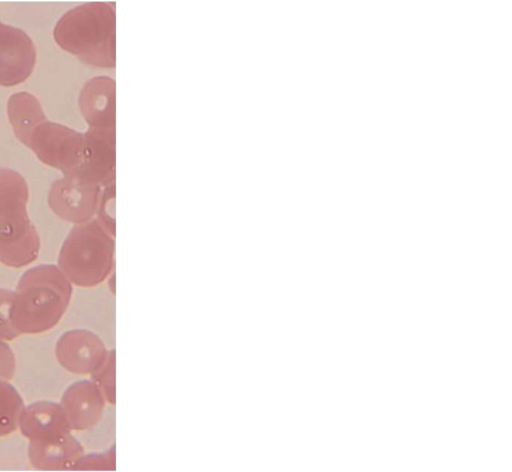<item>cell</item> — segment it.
I'll list each match as a JSON object with an SVG mask.
<instances>
[{
    "instance_id": "6da1fadb",
    "label": "cell",
    "mask_w": 512,
    "mask_h": 472,
    "mask_svg": "<svg viewBox=\"0 0 512 472\" xmlns=\"http://www.w3.org/2000/svg\"><path fill=\"white\" fill-rule=\"evenodd\" d=\"M56 44L80 61L114 67V12L104 3H86L66 12L53 30Z\"/></svg>"
},
{
    "instance_id": "7a4b0ae2",
    "label": "cell",
    "mask_w": 512,
    "mask_h": 472,
    "mask_svg": "<svg viewBox=\"0 0 512 472\" xmlns=\"http://www.w3.org/2000/svg\"><path fill=\"white\" fill-rule=\"evenodd\" d=\"M36 59V47L28 34L0 22V86L13 87L26 81Z\"/></svg>"
},
{
    "instance_id": "3957f363",
    "label": "cell",
    "mask_w": 512,
    "mask_h": 472,
    "mask_svg": "<svg viewBox=\"0 0 512 472\" xmlns=\"http://www.w3.org/2000/svg\"><path fill=\"white\" fill-rule=\"evenodd\" d=\"M114 80L96 76L88 80L79 94V108L85 120L95 129H114Z\"/></svg>"
},
{
    "instance_id": "277c9868",
    "label": "cell",
    "mask_w": 512,
    "mask_h": 472,
    "mask_svg": "<svg viewBox=\"0 0 512 472\" xmlns=\"http://www.w3.org/2000/svg\"><path fill=\"white\" fill-rule=\"evenodd\" d=\"M7 113L15 132L24 139L36 125L45 120L39 100L26 91L14 93L9 97Z\"/></svg>"
},
{
    "instance_id": "5b68a950",
    "label": "cell",
    "mask_w": 512,
    "mask_h": 472,
    "mask_svg": "<svg viewBox=\"0 0 512 472\" xmlns=\"http://www.w3.org/2000/svg\"><path fill=\"white\" fill-rule=\"evenodd\" d=\"M98 388L104 396L105 400L111 404H115V351L110 350L102 369L99 371Z\"/></svg>"
},
{
    "instance_id": "8992f818",
    "label": "cell",
    "mask_w": 512,
    "mask_h": 472,
    "mask_svg": "<svg viewBox=\"0 0 512 472\" xmlns=\"http://www.w3.org/2000/svg\"><path fill=\"white\" fill-rule=\"evenodd\" d=\"M114 182L105 186L100 204V214L103 227L115 236L114 221Z\"/></svg>"
}]
</instances>
